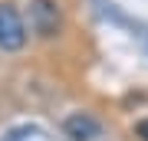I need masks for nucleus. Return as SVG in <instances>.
<instances>
[{"mask_svg":"<svg viewBox=\"0 0 148 141\" xmlns=\"http://www.w3.org/2000/svg\"><path fill=\"white\" fill-rule=\"evenodd\" d=\"M23 43H27V30L16 7L0 3V49H20Z\"/></svg>","mask_w":148,"mask_h":141,"instance_id":"f257e3e1","label":"nucleus"},{"mask_svg":"<svg viewBox=\"0 0 148 141\" xmlns=\"http://www.w3.org/2000/svg\"><path fill=\"white\" fill-rule=\"evenodd\" d=\"M30 26L40 36H56L59 30V10L53 0H33L30 3Z\"/></svg>","mask_w":148,"mask_h":141,"instance_id":"f03ea898","label":"nucleus"},{"mask_svg":"<svg viewBox=\"0 0 148 141\" xmlns=\"http://www.w3.org/2000/svg\"><path fill=\"white\" fill-rule=\"evenodd\" d=\"M135 131H138V138H142V141H148V118H145V121H138V128H135Z\"/></svg>","mask_w":148,"mask_h":141,"instance_id":"20e7f679","label":"nucleus"},{"mask_svg":"<svg viewBox=\"0 0 148 141\" xmlns=\"http://www.w3.org/2000/svg\"><path fill=\"white\" fill-rule=\"evenodd\" d=\"M63 128H66V135L73 138V141H92V138H99V131H102V125H99L92 115H86V112L69 115Z\"/></svg>","mask_w":148,"mask_h":141,"instance_id":"7ed1b4c3","label":"nucleus"}]
</instances>
